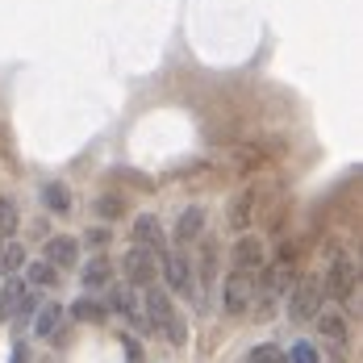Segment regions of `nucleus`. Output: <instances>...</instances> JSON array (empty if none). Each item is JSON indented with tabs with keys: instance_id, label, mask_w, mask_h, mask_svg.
<instances>
[{
	"instance_id": "30",
	"label": "nucleus",
	"mask_w": 363,
	"mask_h": 363,
	"mask_svg": "<svg viewBox=\"0 0 363 363\" xmlns=\"http://www.w3.org/2000/svg\"><path fill=\"white\" fill-rule=\"evenodd\" d=\"M0 251H4V238H0Z\"/></svg>"
},
{
	"instance_id": "7",
	"label": "nucleus",
	"mask_w": 363,
	"mask_h": 363,
	"mask_svg": "<svg viewBox=\"0 0 363 363\" xmlns=\"http://www.w3.org/2000/svg\"><path fill=\"white\" fill-rule=\"evenodd\" d=\"M46 259L42 263H50L55 272H67V267H75L79 263V238H72V234H55L50 242H46Z\"/></svg>"
},
{
	"instance_id": "18",
	"label": "nucleus",
	"mask_w": 363,
	"mask_h": 363,
	"mask_svg": "<svg viewBox=\"0 0 363 363\" xmlns=\"http://www.w3.org/2000/svg\"><path fill=\"white\" fill-rule=\"evenodd\" d=\"M42 205H46L50 213H67V209H72V188L63 180H50L42 188Z\"/></svg>"
},
{
	"instance_id": "29",
	"label": "nucleus",
	"mask_w": 363,
	"mask_h": 363,
	"mask_svg": "<svg viewBox=\"0 0 363 363\" xmlns=\"http://www.w3.org/2000/svg\"><path fill=\"white\" fill-rule=\"evenodd\" d=\"M9 363H30V347H26L21 338L13 342V359H9Z\"/></svg>"
},
{
	"instance_id": "13",
	"label": "nucleus",
	"mask_w": 363,
	"mask_h": 363,
	"mask_svg": "<svg viewBox=\"0 0 363 363\" xmlns=\"http://www.w3.org/2000/svg\"><path fill=\"white\" fill-rule=\"evenodd\" d=\"M113 309H117V313H125V322L138 330V334H143V330H150V326H146L143 305L134 301V292H130V289H113Z\"/></svg>"
},
{
	"instance_id": "23",
	"label": "nucleus",
	"mask_w": 363,
	"mask_h": 363,
	"mask_svg": "<svg viewBox=\"0 0 363 363\" xmlns=\"http://www.w3.org/2000/svg\"><path fill=\"white\" fill-rule=\"evenodd\" d=\"M92 213H96V218H105V221H113V218H121V213H125V205H121L117 196H96V201H92Z\"/></svg>"
},
{
	"instance_id": "12",
	"label": "nucleus",
	"mask_w": 363,
	"mask_h": 363,
	"mask_svg": "<svg viewBox=\"0 0 363 363\" xmlns=\"http://www.w3.org/2000/svg\"><path fill=\"white\" fill-rule=\"evenodd\" d=\"M213 280H218V242L205 238V247H201V276H196V305L205 301V292L213 289Z\"/></svg>"
},
{
	"instance_id": "26",
	"label": "nucleus",
	"mask_w": 363,
	"mask_h": 363,
	"mask_svg": "<svg viewBox=\"0 0 363 363\" xmlns=\"http://www.w3.org/2000/svg\"><path fill=\"white\" fill-rule=\"evenodd\" d=\"M34 313H38V301L30 296V292H26V296L17 301V309H13V318H17V322H34Z\"/></svg>"
},
{
	"instance_id": "1",
	"label": "nucleus",
	"mask_w": 363,
	"mask_h": 363,
	"mask_svg": "<svg viewBox=\"0 0 363 363\" xmlns=\"http://www.w3.org/2000/svg\"><path fill=\"white\" fill-rule=\"evenodd\" d=\"M143 313H146V326H155V330H163L176 347H184L188 342V326H184V318L176 313V305H172V296L163 289H150L146 292V305H143Z\"/></svg>"
},
{
	"instance_id": "20",
	"label": "nucleus",
	"mask_w": 363,
	"mask_h": 363,
	"mask_svg": "<svg viewBox=\"0 0 363 363\" xmlns=\"http://www.w3.org/2000/svg\"><path fill=\"white\" fill-rule=\"evenodd\" d=\"M105 313H109V309H105L101 301H92V296H79V301L72 305L75 322H105Z\"/></svg>"
},
{
	"instance_id": "28",
	"label": "nucleus",
	"mask_w": 363,
	"mask_h": 363,
	"mask_svg": "<svg viewBox=\"0 0 363 363\" xmlns=\"http://www.w3.org/2000/svg\"><path fill=\"white\" fill-rule=\"evenodd\" d=\"M84 242H88V247H105V242H109V230H88Z\"/></svg>"
},
{
	"instance_id": "25",
	"label": "nucleus",
	"mask_w": 363,
	"mask_h": 363,
	"mask_svg": "<svg viewBox=\"0 0 363 363\" xmlns=\"http://www.w3.org/2000/svg\"><path fill=\"white\" fill-rule=\"evenodd\" d=\"M251 363H289V359H284V351H280V347L263 342V347H255V351H251Z\"/></svg>"
},
{
	"instance_id": "6",
	"label": "nucleus",
	"mask_w": 363,
	"mask_h": 363,
	"mask_svg": "<svg viewBox=\"0 0 363 363\" xmlns=\"http://www.w3.org/2000/svg\"><path fill=\"white\" fill-rule=\"evenodd\" d=\"M121 276H125V284H155V276H159V255L143 251V247H130L125 259H121Z\"/></svg>"
},
{
	"instance_id": "19",
	"label": "nucleus",
	"mask_w": 363,
	"mask_h": 363,
	"mask_svg": "<svg viewBox=\"0 0 363 363\" xmlns=\"http://www.w3.org/2000/svg\"><path fill=\"white\" fill-rule=\"evenodd\" d=\"M30 289H55L59 284V272L50 267V263H42V259H34V263H26V276H21Z\"/></svg>"
},
{
	"instance_id": "3",
	"label": "nucleus",
	"mask_w": 363,
	"mask_h": 363,
	"mask_svg": "<svg viewBox=\"0 0 363 363\" xmlns=\"http://www.w3.org/2000/svg\"><path fill=\"white\" fill-rule=\"evenodd\" d=\"M355 289H359V267H355V259L342 255V251H334L330 263H326V289L322 292H330L334 301H351Z\"/></svg>"
},
{
	"instance_id": "10",
	"label": "nucleus",
	"mask_w": 363,
	"mask_h": 363,
	"mask_svg": "<svg viewBox=\"0 0 363 363\" xmlns=\"http://www.w3.org/2000/svg\"><path fill=\"white\" fill-rule=\"evenodd\" d=\"M172 234H176V242H180V247H192V242L205 234V209H201V205H188Z\"/></svg>"
},
{
	"instance_id": "27",
	"label": "nucleus",
	"mask_w": 363,
	"mask_h": 363,
	"mask_svg": "<svg viewBox=\"0 0 363 363\" xmlns=\"http://www.w3.org/2000/svg\"><path fill=\"white\" fill-rule=\"evenodd\" d=\"M121 347H125L130 363H143V347H138V338H121Z\"/></svg>"
},
{
	"instance_id": "31",
	"label": "nucleus",
	"mask_w": 363,
	"mask_h": 363,
	"mask_svg": "<svg viewBox=\"0 0 363 363\" xmlns=\"http://www.w3.org/2000/svg\"><path fill=\"white\" fill-rule=\"evenodd\" d=\"M330 363H338V359H330Z\"/></svg>"
},
{
	"instance_id": "24",
	"label": "nucleus",
	"mask_w": 363,
	"mask_h": 363,
	"mask_svg": "<svg viewBox=\"0 0 363 363\" xmlns=\"http://www.w3.org/2000/svg\"><path fill=\"white\" fill-rule=\"evenodd\" d=\"M284 359H292V363H322V355H318V347L313 342H292V351H284Z\"/></svg>"
},
{
	"instance_id": "9",
	"label": "nucleus",
	"mask_w": 363,
	"mask_h": 363,
	"mask_svg": "<svg viewBox=\"0 0 363 363\" xmlns=\"http://www.w3.org/2000/svg\"><path fill=\"white\" fill-rule=\"evenodd\" d=\"M230 259H234V272H259L263 267V242L255 238V234H242L238 242H234V251H230Z\"/></svg>"
},
{
	"instance_id": "11",
	"label": "nucleus",
	"mask_w": 363,
	"mask_h": 363,
	"mask_svg": "<svg viewBox=\"0 0 363 363\" xmlns=\"http://www.w3.org/2000/svg\"><path fill=\"white\" fill-rule=\"evenodd\" d=\"M313 322H318V334H322V338H330L334 347H347V342H351L347 318H342L338 309H318V318H313Z\"/></svg>"
},
{
	"instance_id": "21",
	"label": "nucleus",
	"mask_w": 363,
	"mask_h": 363,
	"mask_svg": "<svg viewBox=\"0 0 363 363\" xmlns=\"http://www.w3.org/2000/svg\"><path fill=\"white\" fill-rule=\"evenodd\" d=\"M21 267H26V247L4 242V251H0V272H4V276H17Z\"/></svg>"
},
{
	"instance_id": "22",
	"label": "nucleus",
	"mask_w": 363,
	"mask_h": 363,
	"mask_svg": "<svg viewBox=\"0 0 363 363\" xmlns=\"http://www.w3.org/2000/svg\"><path fill=\"white\" fill-rule=\"evenodd\" d=\"M17 225H21L17 205H13L9 196H0V238H13V234H17Z\"/></svg>"
},
{
	"instance_id": "4",
	"label": "nucleus",
	"mask_w": 363,
	"mask_h": 363,
	"mask_svg": "<svg viewBox=\"0 0 363 363\" xmlns=\"http://www.w3.org/2000/svg\"><path fill=\"white\" fill-rule=\"evenodd\" d=\"M255 284H259V280H255L251 272H230V276L221 280V313H225V318H242L255 301Z\"/></svg>"
},
{
	"instance_id": "17",
	"label": "nucleus",
	"mask_w": 363,
	"mask_h": 363,
	"mask_svg": "<svg viewBox=\"0 0 363 363\" xmlns=\"http://www.w3.org/2000/svg\"><path fill=\"white\" fill-rule=\"evenodd\" d=\"M26 280L21 276H9V280H0V318H13V309H17V301L26 296Z\"/></svg>"
},
{
	"instance_id": "5",
	"label": "nucleus",
	"mask_w": 363,
	"mask_h": 363,
	"mask_svg": "<svg viewBox=\"0 0 363 363\" xmlns=\"http://www.w3.org/2000/svg\"><path fill=\"white\" fill-rule=\"evenodd\" d=\"M159 267H163V280H167V289L176 292V296L196 301V272H192V259H188V255L184 251H163Z\"/></svg>"
},
{
	"instance_id": "8",
	"label": "nucleus",
	"mask_w": 363,
	"mask_h": 363,
	"mask_svg": "<svg viewBox=\"0 0 363 363\" xmlns=\"http://www.w3.org/2000/svg\"><path fill=\"white\" fill-rule=\"evenodd\" d=\"M130 234H134V247L163 255L167 234H163V225H159V218H155V213H138V218H134V225H130Z\"/></svg>"
},
{
	"instance_id": "2",
	"label": "nucleus",
	"mask_w": 363,
	"mask_h": 363,
	"mask_svg": "<svg viewBox=\"0 0 363 363\" xmlns=\"http://www.w3.org/2000/svg\"><path fill=\"white\" fill-rule=\"evenodd\" d=\"M322 309V280L318 276H305L289 289V301H284V313L289 322H313Z\"/></svg>"
},
{
	"instance_id": "16",
	"label": "nucleus",
	"mask_w": 363,
	"mask_h": 363,
	"mask_svg": "<svg viewBox=\"0 0 363 363\" xmlns=\"http://www.w3.org/2000/svg\"><path fill=\"white\" fill-rule=\"evenodd\" d=\"M109 280H113V267H109V259H101V255H96L92 263H84V272H79V284H84L88 292L105 289Z\"/></svg>"
},
{
	"instance_id": "14",
	"label": "nucleus",
	"mask_w": 363,
	"mask_h": 363,
	"mask_svg": "<svg viewBox=\"0 0 363 363\" xmlns=\"http://www.w3.org/2000/svg\"><path fill=\"white\" fill-rule=\"evenodd\" d=\"M255 221V192H238L234 196V205H230V230H238V234H247Z\"/></svg>"
},
{
	"instance_id": "15",
	"label": "nucleus",
	"mask_w": 363,
	"mask_h": 363,
	"mask_svg": "<svg viewBox=\"0 0 363 363\" xmlns=\"http://www.w3.org/2000/svg\"><path fill=\"white\" fill-rule=\"evenodd\" d=\"M59 322H63V305L59 301H46V305H38V313H34V334L38 338H50L59 330Z\"/></svg>"
},
{
	"instance_id": "32",
	"label": "nucleus",
	"mask_w": 363,
	"mask_h": 363,
	"mask_svg": "<svg viewBox=\"0 0 363 363\" xmlns=\"http://www.w3.org/2000/svg\"><path fill=\"white\" fill-rule=\"evenodd\" d=\"M0 280H4V276H0Z\"/></svg>"
}]
</instances>
